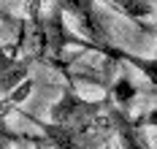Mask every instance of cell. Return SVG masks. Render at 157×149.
Listing matches in <instances>:
<instances>
[{
  "label": "cell",
  "mask_w": 157,
  "mask_h": 149,
  "mask_svg": "<svg viewBox=\"0 0 157 149\" xmlns=\"http://www.w3.org/2000/svg\"><path fill=\"white\" fill-rule=\"evenodd\" d=\"M133 119H136V125L144 128V130H146V128H155V130H157V109H149V111L133 117Z\"/></svg>",
  "instance_id": "cell-7"
},
{
  "label": "cell",
  "mask_w": 157,
  "mask_h": 149,
  "mask_svg": "<svg viewBox=\"0 0 157 149\" xmlns=\"http://www.w3.org/2000/svg\"><path fill=\"white\" fill-rule=\"evenodd\" d=\"M25 117L41 128V136L30 138V144L38 149H103L117 136L111 95L87 100L71 84L63 87V95L49 109V119Z\"/></svg>",
  "instance_id": "cell-1"
},
{
  "label": "cell",
  "mask_w": 157,
  "mask_h": 149,
  "mask_svg": "<svg viewBox=\"0 0 157 149\" xmlns=\"http://www.w3.org/2000/svg\"><path fill=\"white\" fill-rule=\"evenodd\" d=\"M136 92H138V90L133 87V82L127 79L125 73H122V76L114 82V87H111L109 95H111V100H114V106H117V109H122V111H130V103L136 100Z\"/></svg>",
  "instance_id": "cell-6"
},
{
  "label": "cell",
  "mask_w": 157,
  "mask_h": 149,
  "mask_svg": "<svg viewBox=\"0 0 157 149\" xmlns=\"http://www.w3.org/2000/svg\"><path fill=\"white\" fill-rule=\"evenodd\" d=\"M114 133H117V141L122 149H155L146 130L136 125L133 114L117 109V106H114Z\"/></svg>",
  "instance_id": "cell-4"
},
{
  "label": "cell",
  "mask_w": 157,
  "mask_h": 149,
  "mask_svg": "<svg viewBox=\"0 0 157 149\" xmlns=\"http://www.w3.org/2000/svg\"><path fill=\"white\" fill-rule=\"evenodd\" d=\"M52 6H57L63 14H71L76 19V25L84 30L87 41H92L98 46H111L109 38V27L100 17L95 0H52Z\"/></svg>",
  "instance_id": "cell-2"
},
{
  "label": "cell",
  "mask_w": 157,
  "mask_h": 149,
  "mask_svg": "<svg viewBox=\"0 0 157 149\" xmlns=\"http://www.w3.org/2000/svg\"><path fill=\"white\" fill-rule=\"evenodd\" d=\"M103 149H122L119 144H109V147H103Z\"/></svg>",
  "instance_id": "cell-8"
},
{
  "label": "cell",
  "mask_w": 157,
  "mask_h": 149,
  "mask_svg": "<svg viewBox=\"0 0 157 149\" xmlns=\"http://www.w3.org/2000/svg\"><path fill=\"white\" fill-rule=\"evenodd\" d=\"M33 149H38V147H33Z\"/></svg>",
  "instance_id": "cell-9"
},
{
  "label": "cell",
  "mask_w": 157,
  "mask_h": 149,
  "mask_svg": "<svg viewBox=\"0 0 157 149\" xmlns=\"http://www.w3.org/2000/svg\"><path fill=\"white\" fill-rule=\"evenodd\" d=\"M111 11L122 14L125 19L136 22L141 30H149L146 27V19L155 14V0H103Z\"/></svg>",
  "instance_id": "cell-5"
},
{
  "label": "cell",
  "mask_w": 157,
  "mask_h": 149,
  "mask_svg": "<svg viewBox=\"0 0 157 149\" xmlns=\"http://www.w3.org/2000/svg\"><path fill=\"white\" fill-rule=\"evenodd\" d=\"M30 92H33V82L25 79L19 87H14L8 95L0 98V149H16V147L30 144V136L14 130V128L8 125V114H11L25 98H30Z\"/></svg>",
  "instance_id": "cell-3"
}]
</instances>
